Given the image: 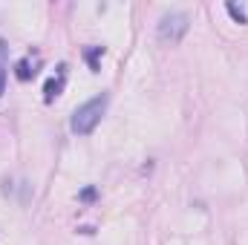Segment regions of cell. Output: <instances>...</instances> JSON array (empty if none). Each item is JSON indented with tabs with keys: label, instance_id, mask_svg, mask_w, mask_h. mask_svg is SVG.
<instances>
[{
	"label": "cell",
	"instance_id": "1",
	"mask_svg": "<svg viewBox=\"0 0 248 245\" xmlns=\"http://www.w3.org/2000/svg\"><path fill=\"white\" fill-rule=\"evenodd\" d=\"M107 104H110V95H107V92H101V95L84 101V104L72 113V119H69V130H72L75 136H90V133L98 127L101 116L107 113Z\"/></svg>",
	"mask_w": 248,
	"mask_h": 245
},
{
	"label": "cell",
	"instance_id": "2",
	"mask_svg": "<svg viewBox=\"0 0 248 245\" xmlns=\"http://www.w3.org/2000/svg\"><path fill=\"white\" fill-rule=\"evenodd\" d=\"M190 23H187V15L185 12H170L159 20V41L165 44H179L182 38L187 35Z\"/></svg>",
	"mask_w": 248,
	"mask_h": 245
},
{
	"label": "cell",
	"instance_id": "3",
	"mask_svg": "<svg viewBox=\"0 0 248 245\" xmlns=\"http://www.w3.org/2000/svg\"><path fill=\"white\" fill-rule=\"evenodd\" d=\"M63 78H66V66H58V78H49L46 84H44V101L49 104V101H55L58 95H61V90H63Z\"/></svg>",
	"mask_w": 248,
	"mask_h": 245
},
{
	"label": "cell",
	"instance_id": "4",
	"mask_svg": "<svg viewBox=\"0 0 248 245\" xmlns=\"http://www.w3.org/2000/svg\"><path fill=\"white\" fill-rule=\"evenodd\" d=\"M15 75H17V81H32V78H35V66H32V61H29V58H20L17 66H15Z\"/></svg>",
	"mask_w": 248,
	"mask_h": 245
},
{
	"label": "cell",
	"instance_id": "5",
	"mask_svg": "<svg viewBox=\"0 0 248 245\" xmlns=\"http://www.w3.org/2000/svg\"><path fill=\"white\" fill-rule=\"evenodd\" d=\"M104 55V46H90V49H84V58L90 63V69L93 72H98V58Z\"/></svg>",
	"mask_w": 248,
	"mask_h": 245
},
{
	"label": "cell",
	"instance_id": "6",
	"mask_svg": "<svg viewBox=\"0 0 248 245\" xmlns=\"http://www.w3.org/2000/svg\"><path fill=\"white\" fill-rule=\"evenodd\" d=\"M225 9H228V15H231V17H234V20H237V23H248L246 12H243V6H237V3H228V6H225Z\"/></svg>",
	"mask_w": 248,
	"mask_h": 245
},
{
	"label": "cell",
	"instance_id": "7",
	"mask_svg": "<svg viewBox=\"0 0 248 245\" xmlns=\"http://www.w3.org/2000/svg\"><path fill=\"white\" fill-rule=\"evenodd\" d=\"M95 196H98L95 187H84V190H81V202H95Z\"/></svg>",
	"mask_w": 248,
	"mask_h": 245
},
{
	"label": "cell",
	"instance_id": "8",
	"mask_svg": "<svg viewBox=\"0 0 248 245\" xmlns=\"http://www.w3.org/2000/svg\"><path fill=\"white\" fill-rule=\"evenodd\" d=\"M6 92V72H3V66H0V95Z\"/></svg>",
	"mask_w": 248,
	"mask_h": 245
}]
</instances>
